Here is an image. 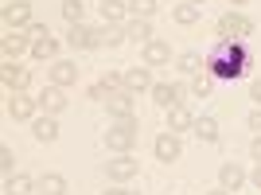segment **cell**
I'll return each instance as SVG.
<instances>
[{
    "instance_id": "d6a6232c",
    "label": "cell",
    "mask_w": 261,
    "mask_h": 195,
    "mask_svg": "<svg viewBox=\"0 0 261 195\" xmlns=\"http://www.w3.org/2000/svg\"><path fill=\"white\" fill-rule=\"evenodd\" d=\"M109 94H113V90H109L106 78H101V82H90V86H86V98H90V102H109Z\"/></svg>"
},
{
    "instance_id": "ab89813d",
    "label": "cell",
    "mask_w": 261,
    "mask_h": 195,
    "mask_svg": "<svg viewBox=\"0 0 261 195\" xmlns=\"http://www.w3.org/2000/svg\"><path fill=\"white\" fill-rule=\"evenodd\" d=\"M207 195H230V191H226V187H215V191H207Z\"/></svg>"
},
{
    "instance_id": "7402d4cb",
    "label": "cell",
    "mask_w": 261,
    "mask_h": 195,
    "mask_svg": "<svg viewBox=\"0 0 261 195\" xmlns=\"http://www.w3.org/2000/svg\"><path fill=\"white\" fill-rule=\"evenodd\" d=\"M35 195H66V176L59 172H47L35 180Z\"/></svg>"
},
{
    "instance_id": "484cf974",
    "label": "cell",
    "mask_w": 261,
    "mask_h": 195,
    "mask_svg": "<svg viewBox=\"0 0 261 195\" xmlns=\"http://www.w3.org/2000/svg\"><path fill=\"white\" fill-rule=\"evenodd\" d=\"M199 4H191V0H184V4H175L172 8V20L175 23H184V28H191V23H199Z\"/></svg>"
},
{
    "instance_id": "9a60e30c",
    "label": "cell",
    "mask_w": 261,
    "mask_h": 195,
    "mask_svg": "<svg viewBox=\"0 0 261 195\" xmlns=\"http://www.w3.org/2000/svg\"><path fill=\"white\" fill-rule=\"evenodd\" d=\"M101 23H129V0H98Z\"/></svg>"
},
{
    "instance_id": "e0dca14e",
    "label": "cell",
    "mask_w": 261,
    "mask_h": 195,
    "mask_svg": "<svg viewBox=\"0 0 261 195\" xmlns=\"http://www.w3.org/2000/svg\"><path fill=\"white\" fill-rule=\"evenodd\" d=\"M32 137H35L39 144H55V141H59V121H55L51 113L35 117V121H32Z\"/></svg>"
},
{
    "instance_id": "d6986e66",
    "label": "cell",
    "mask_w": 261,
    "mask_h": 195,
    "mask_svg": "<svg viewBox=\"0 0 261 195\" xmlns=\"http://www.w3.org/2000/svg\"><path fill=\"white\" fill-rule=\"evenodd\" d=\"M125 39H129V43L148 47L156 39V35H152V20H129V23H125Z\"/></svg>"
},
{
    "instance_id": "f1b7e54d",
    "label": "cell",
    "mask_w": 261,
    "mask_h": 195,
    "mask_svg": "<svg viewBox=\"0 0 261 195\" xmlns=\"http://www.w3.org/2000/svg\"><path fill=\"white\" fill-rule=\"evenodd\" d=\"M175 63H179V70H184V75H199V70H207V59H203L199 51H184Z\"/></svg>"
},
{
    "instance_id": "e575fe53",
    "label": "cell",
    "mask_w": 261,
    "mask_h": 195,
    "mask_svg": "<svg viewBox=\"0 0 261 195\" xmlns=\"http://www.w3.org/2000/svg\"><path fill=\"white\" fill-rule=\"evenodd\" d=\"M246 125H250V129H253V133H257V137H261V106L253 109L250 117H246Z\"/></svg>"
},
{
    "instance_id": "8d00e7d4",
    "label": "cell",
    "mask_w": 261,
    "mask_h": 195,
    "mask_svg": "<svg viewBox=\"0 0 261 195\" xmlns=\"http://www.w3.org/2000/svg\"><path fill=\"white\" fill-rule=\"evenodd\" d=\"M250 156L261 164V137H253V141H250Z\"/></svg>"
},
{
    "instance_id": "6da1fadb",
    "label": "cell",
    "mask_w": 261,
    "mask_h": 195,
    "mask_svg": "<svg viewBox=\"0 0 261 195\" xmlns=\"http://www.w3.org/2000/svg\"><path fill=\"white\" fill-rule=\"evenodd\" d=\"M250 63H253V51L246 47V39H218V47L207 55V70L218 78V82L242 78Z\"/></svg>"
},
{
    "instance_id": "ac0fdd59",
    "label": "cell",
    "mask_w": 261,
    "mask_h": 195,
    "mask_svg": "<svg viewBox=\"0 0 261 195\" xmlns=\"http://www.w3.org/2000/svg\"><path fill=\"white\" fill-rule=\"evenodd\" d=\"M133 98H137V94H133V90H125V86L113 90V94H109V102H106V106H109V117H133Z\"/></svg>"
},
{
    "instance_id": "44dd1931",
    "label": "cell",
    "mask_w": 261,
    "mask_h": 195,
    "mask_svg": "<svg viewBox=\"0 0 261 195\" xmlns=\"http://www.w3.org/2000/svg\"><path fill=\"white\" fill-rule=\"evenodd\" d=\"M164 113H168V129H172V133H184V129H191V125H195V113H191L184 102H179V106H172V109H164Z\"/></svg>"
},
{
    "instance_id": "ba28073f",
    "label": "cell",
    "mask_w": 261,
    "mask_h": 195,
    "mask_svg": "<svg viewBox=\"0 0 261 195\" xmlns=\"http://www.w3.org/2000/svg\"><path fill=\"white\" fill-rule=\"evenodd\" d=\"M35 16H32V4H28V0H8V4H4V23H8V32H23Z\"/></svg>"
},
{
    "instance_id": "f546056e",
    "label": "cell",
    "mask_w": 261,
    "mask_h": 195,
    "mask_svg": "<svg viewBox=\"0 0 261 195\" xmlns=\"http://www.w3.org/2000/svg\"><path fill=\"white\" fill-rule=\"evenodd\" d=\"M156 8H160L156 0H129V16L133 20H152Z\"/></svg>"
},
{
    "instance_id": "ffe728a7",
    "label": "cell",
    "mask_w": 261,
    "mask_h": 195,
    "mask_svg": "<svg viewBox=\"0 0 261 195\" xmlns=\"http://www.w3.org/2000/svg\"><path fill=\"white\" fill-rule=\"evenodd\" d=\"M168 63H172V43L152 39V43L144 47V66H168Z\"/></svg>"
},
{
    "instance_id": "74e56055",
    "label": "cell",
    "mask_w": 261,
    "mask_h": 195,
    "mask_svg": "<svg viewBox=\"0 0 261 195\" xmlns=\"http://www.w3.org/2000/svg\"><path fill=\"white\" fill-rule=\"evenodd\" d=\"M250 180H253V187H257V191H261V164H257V168H253V172H250Z\"/></svg>"
},
{
    "instance_id": "8fae6325",
    "label": "cell",
    "mask_w": 261,
    "mask_h": 195,
    "mask_svg": "<svg viewBox=\"0 0 261 195\" xmlns=\"http://www.w3.org/2000/svg\"><path fill=\"white\" fill-rule=\"evenodd\" d=\"M47 75H51V86L66 90V86H74V82H78V63H70V59H55Z\"/></svg>"
},
{
    "instance_id": "603a6c76",
    "label": "cell",
    "mask_w": 261,
    "mask_h": 195,
    "mask_svg": "<svg viewBox=\"0 0 261 195\" xmlns=\"http://www.w3.org/2000/svg\"><path fill=\"white\" fill-rule=\"evenodd\" d=\"M4 195H35V180L23 176V172L8 176V180H4Z\"/></svg>"
},
{
    "instance_id": "b9f144b4",
    "label": "cell",
    "mask_w": 261,
    "mask_h": 195,
    "mask_svg": "<svg viewBox=\"0 0 261 195\" xmlns=\"http://www.w3.org/2000/svg\"><path fill=\"white\" fill-rule=\"evenodd\" d=\"M230 4H246V0H230Z\"/></svg>"
},
{
    "instance_id": "3957f363",
    "label": "cell",
    "mask_w": 261,
    "mask_h": 195,
    "mask_svg": "<svg viewBox=\"0 0 261 195\" xmlns=\"http://www.w3.org/2000/svg\"><path fill=\"white\" fill-rule=\"evenodd\" d=\"M215 32L222 35V39H246V35H253V20L246 16V12H222L215 23Z\"/></svg>"
},
{
    "instance_id": "5b68a950",
    "label": "cell",
    "mask_w": 261,
    "mask_h": 195,
    "mask_svg": "<svg viewBox=\"0 0 261 195\" xmlns=\"http://www.w3.org/2000/svg\"><path fill=\"white\" fill-rule=\"evenodd\" d=\"M8 117L12 121H35L39 117V98H32L28 90L23 94H8Z\"/></svg>"
},
{
    "instance_id": "4316f807",
    "label": "cell",
    "mask_w": 261,
    "mask_h": 195,
    "mask_svg": "<svg viewBox=\"0 0 261 195\" xmlns=\"http://www.w3.org/2000/svg\"><path fill=\"white\" fill-rule=\"evenodd\" d=\"M215 82H218V78L211 75V70H199V75H191V94H195V98H211Z\"/></svg>"
},
{
    "instance_id": "5bb4252c",
    "label": "cell",
    "mask_w": 261,
    "mask_h": 195,
    "mask_svg": "<svg viewBox=\"0 0 261 195\" xmlns=\"http://www.w3.org/2000/svg\"><path fill=\"white\" fill-rule=\"evenodd\" d=\"M250 176H246V168L234 160H226L222 168H218V187H226V191H242V184H246Z\"/></svg>"
},
{
    "instance_id": "d4e9b609",
    "label": "cell",
    "mask_w": 261,
    "mask_h": 195,
    "mask_svg": "<svg viewBox=\"0 0 261 195\" xmlns=\"http://www.w3.org/2000/svg\"><path fill=\"white\" fill-rule=\"evenodd\" d=\"M125 43V28H117V23H101L98 28V47H109V51H113V47H121Z\"/></svg>"
},
{
    "instance_id": "7bdbcfd3",
    "label": "cell",
    "mask_w": 261,
    "mask_h": 195,
    "mask_svg": "<svg viewBox=\"0 0 261 195\" xmlns=\"http://www.w3.org/2000/svg\"><path fill=\"white\" fill-rule=\"evenodd\" d=\"M125 195H141V191H125Z\"/></svg>"
},
{
    "instance_id": "cb8c5ba5",
    "label": "cell",
    "mask_w": 261,
    "mask_h": 195,
    "mask_svg": "<svg viewBox=\"0 0 261 195\" xmlns=\"http://www.w3.org/2000/svg\"><path fill=\"white\" fill-rule=\"evenodd\" d=\"M191 133H195L203 144H218V121H215V117H195Z\"/></svg>"
},
{
    "instance_id": "8992f818",
    "label": "cell",
    "mask_w": 261,
    "mask_h": 195,
    "mask_svg": "<svg viewBox=\"0 0 261 195\" xmlns=\"http://www.w3.org/2000/svg\"><path fill=\"white\" fill-rule=\"evenodd\" d=\"M179 152H184V141H179V133H172V129H164L160 137L152 141V156H156L160 164L179 160Z\"/></svg>"
},
{
    "instance_id": "83f0119b",
    "label": "cell",
    "mask_w": 261,
    "mask_h": 195,
    "mask_svg": "<svg viewBox=\"0 0 261 195\" xmlns=\"http://www.w3.org/2000/svg\"><path fill=\"white\" fill-rule=\"evenodd\" d=\"M55 55H59V39H55V35H43V39L32 43V59H51L55 63Z\"/></svg>"
},
{
    "instance_id": "52a82bcc",
    "label": "cell",
    "mask_w": 261,
    "mask_h": 195,
    "mask_svg": "<svg viewBox=\"0 0 261 195\" xmlns=\"http://www.w3.org/2000/svg\"><path fill=\"white\" fill-rule=\"evenodd\" d=\"M0 82H4V90H8V94H23V90L32 86V70H28V66H20V63H4Z\"/></svg>"
},
{
    "instance_id": "7a4b0ae2",
    "label": "cell",
    "mask_w": 261,
    "mask_h": 195,
    "mask_svg": "<svg viewBox=\"0 0 261 195\" xmlns=\"http://www.w3.org/2000/svg\"><path fill=\"white\" fill-rule=\"evenodd\" d=\"M137 129H141L137 113H133V117H109L106 149L113 152V156H121V152H133V144H137Z\"/></svg>"
},
{
    "instance_id": "7c38bea8",
    "label": "cell",
    "mask_w": 261,
    "mask_h": 195,
    "mask_svg": "<svg viewBox=\"0 0 261 195\" xmlns=\"http://www.w3.org/2000/svg\"><path fill=\"white\" fill-rule=\"evenodd\" d=\"M148 94H152V102H156L160 109H172V106H179V102H184V86H175V82H156Z\"/></svg>"
},
{
    "instance_id": "2e32d148",
    "label": "cell",
    "mask_w": 261,
    "mask_h": 195,
    "mask_svg": "<svg viewBox=\"0 0 261 195\" xmlns=\"http://www.w3.org/2000/svg\"><path fill=\"white\" fill-rule=\"evenodd\" d=\"M152 66H129L125 70V90H133V94H144V90H152Z\"/></svg>"
},
{
    "instance_id": "277c9868",
    "label": "cell",
    "mask_w": 261,
    "mask_h": 195,
    "mask_svg": "<svg viewBox=\"0 0 261 195\" xmlns=\"http://www.w3.org/2000/svg\"><path fill=\"white\" fill-rule=\"evenodd\" d=\"M137 172H141V160H137L133 152H121V156L106 160V176L113 184H129V180H137Z\"/></svg>"
},
{
    "instance_id": "60d3db41",
    "label": "cell",
    "mask_w": 261,
    "mask_h": 195,
    "mask_svg": "<svg viewBox=\"0 0 261 195\" xmlns=\"http://www.w3.org/2000/svg\"><path fill=\"white\" fill-rule=\"evenodd\" d=\"M191 4H207V0H191Z\"/></svg>"
},
{
    "instance_id": "836d02e7",
    "label": "cell",
    "mask_w": 261,
    "mask_h": 195,
    "mask_svg": "<svg viewBox=\"0 0 261 195\" xmlns=\"http://www.w3.org/2000/svg\"><path fill=\"white\" fill-rule=\"evenodd\" d=\"M23 32L32 35V43H35V39H43V35H51V32H47V23H39V20H32L28 28H23Z\"/></svg>"
},
{
    "instance_id": "4fadbf2b",
    "label": "cell",
    "mask_w": 261,
    "mask_h": 195,
    "mask_svg": "<svg viewBox=\"0 0 261 195\" xmlns=\"http://www.w3.org/2000/svg\"><path fill=\"white\" fill-rule=\"evenodd\" d=\"M66 106H70V98H66L63 86H47L43 94H39V109H43V113H51V117H59Z\"/></svg>"
},
{
    "instance_id": "30bf717a",
    "label": "cell",
    "mask_w": 261,
    "mask_h": 195,
    "mask_svg": "<svg viewBox=\"0 0 261 195\" xmlns=\"http://www.w3.org/2000/svg\"><path fill=\"white\" fill-rule=\"evenodd\" d=\"M66 43L74 47V51H94V47H98V28H86V23H70V32H66Z\"/></svg>"
},
{
    "instance_id": "9c48e42d",
    "label": "cell",
    "mask_w": 261,
    "mask_h": 195,
    "mask_svg": "<svg viewBox=\"0 0 261 195\" xmlns=\"http://www.w3.org/2000/svg\"><path fill=\"white\" fill-rule=\"evenodd\" d=\"M0 51H4V63H20V55L32 51V35L28 32H8L0 39Z\"/></svg>"
},
{
    "instance_id": "f35d334b",
    "label": "cell",
    "mask_w": 261,
    "mask_h": 195,
    "mask_svg": "<svg viewBox=\"0 0 261 195\" xmlns=\"http://www.w3.org/2000/svg\"><path fill=\"white\" fill-rule=\"evenodd\" d=\"M129 187H109V191H101V195H125Z\"/></svg>"
},
{
    "instance_id": "4dcf8cb0",
    "label": "cell",
    "mask_w": 261,
    "mask_h": 195,
    "mask_svg": "<svg viewBox=\"0 0 261 195\" xmlns=\"http://www.w3.org/2000/svg\"><path fill=\"white\" fill-rule=\"evenodd\" d=\"M86 16V0H63V20L66 23H82Z\"/></svg>"
},
{
    "instance_id": "d590c367",
    "label": "cell",
    "mask_w": 261,
    "mask_h": 195,
    "mask_svg": "<svg viewBox=\"0 0 261 195\" xmlns=\"http://www.w3.org/2000/svg\"><path fill=\"white\" fill-rule=\"evenodd\" d=\"M250 102H257V106H261V78H253V82H250Z\"/></svg>"
},
{
    "instance_id": "1f68e13d",
    "label": "cell",
    "mask_w": 261,
    "mask_h": 195,
    "mask_svg": "<svg viewBox=\"0 0 261 195\" xmlns=\"http://www.w3.org/2000/svg\"><path fill=\"white\" fill-rule=\"evenodd\" d=\"M0 172H4V180L16 176V152H12V144H0Z\"/></svg>"
}]
</instances>
